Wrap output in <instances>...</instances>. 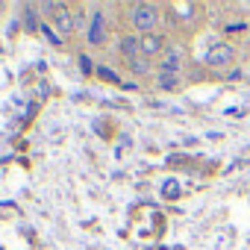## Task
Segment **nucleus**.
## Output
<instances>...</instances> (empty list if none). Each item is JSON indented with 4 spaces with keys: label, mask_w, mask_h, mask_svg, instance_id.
Returning a JSON list of instances; mask_svg holds the SVG:
<instances>
[{
    "label": "nucleus",
    "mask_w": 250,
    "mask_h": 250,
    "mask_svg": "<svg viewBox=\"0 0 250 250\" xmlns=\"http://www.w3.org/2000/svg\"><path fill=\"white\" fill-rule=\"evenodd\" d=\"M74 27L80 30V27H85V12L80 9V12H74Z\"/></svg>",
    "instance_id": "obj_12"
},
{
    "label": "nucleus",
    "mask_w": 250,
    "mask_h": 250,
    "mask_svg": "<svg viewBox=\"0 0 250 250\" xmlns=\"http://www.w3.org/2000/svg\"><path fill=\"white\" fill-rule=\"evenodd\" d=\"M97 74H100L103 80H112V83H118V74H115V71H109V68H97Z\"/></svg>",
    "instance_id": "obj_11"
},
{
    "label": "nucleus",
    "mask_w": 250,
    "mask_h": 250,
    "mask_svg": "<svg viewBox=\"0 0 250 250\" xmlns=\"http://www.w3.org/2000/svg\"><path fill=\"white\" fill-rule=\"evenodd\" d=\"M80 68H83V74H88L91 71V59L88 56H80Z\"/></svg>",
    "instance_id": "obj_13"
},
{
    "label": "nucleus",
    "mask_w": 250,
    "mask_h": 250,
    "mask_svg": "<svg viewBox=\"0 0 250 250\" xmlns=\"http://www.w3.org/2000/svg\"><path fill=\"white\" fill-rule=\"evenodd\" d=\"M53 27L62 33V36H71L77 27H74V12L65 6V3H59V9L53 12Z\"/></svg>",
    "instance_id": "obj_4"
},
{
    "label": "nucleus",
    "mask_w": 250,
    "mask_h": 250,
    "mask_svg": "<svg viewBox=\"0 0 250 250\" xmlns=\"http://www.w3.org/2000/svg\"><path fill=\"white\" fill-rule=\"evenodd\" d=\"M130 68H133L136 74H147V71H150V68H147V59H145V56H139V59H133V62H130Z\"/></svg>",
    "instance_id": "obj_9"
},
{
    "label": "nucleus",
    "mask_w": 250,
    "mask_h": 250,
    "mask_svg": "<svg viewBox=\"0 0 250 250\" xmlns=\"http://www.w3.org/2000/svg\"><path fill=\"white\" fill-rule=\"evenodd\" d=\"M85 39H88V44H94V47H100V44L106 42V15H103V12H91Z\"/></svg>",
    "instance_id": "obj_2"
},
{
    "label": "nucleus",
    "mask_w": 250,
    "mask_h": 250,
    "mask_svg": "<svg viewBox=\"0 0 250 250\" xmlns=\"http://www.w3.org/2000/svg\"><path fill=\"white\" fill-rule=\"evenodd\" d=\"M130 21L136 30H142L145 36L147 33H156V24H159V9L153 3H133L130 6Z\"/></svg>",
    "instance_id": "obj_1"
},
{
    "label": "nucleus",
    "mask_w": 250,
    "mask_h": 250,
    "mask_svg": "<svg viewBox=\"0 0 250 250\" xmlns=\"http://www.w3.org/2000/svg\"><path fill=\"white\" fill-rule=\"evenodd\" d=\"M39 30H42V33H44V36H47V42H50V44H62V39H59V36H56V33H53V30H50V27H47V24H42V27H39Z\"/></svg>",
    "instance_id": "obj_10"
},
{
    "label": "nucleus",
    "mask_w": 250,
    "mask_h": 250,
    "mask_svg": "<svg viewBox=\"0 0 250 250\" xmlns=\"http://www.w3.org/2000/svg\"><path fill=\"white\" fill-rule=\"evenodd\" d=\"M121 56L127 59V65L133 59L142 56V47H139V36H121Z\"/></svg>",
    "instance_id": "obj_7"
},
{
    "label": "nucleus",
    "mask_w": 250,
    "mask_h": 250,
    "mask_svg": "<svg viewBox=\"0 0 250 250\" xmlns=\"http://www.w3.org/2000/svg\"><path fill=\"white\" fill-rule=\"evenodd\" d=\"M139 47H142V56L150 59V56H156V53L165 50V39H162L159 33H147V36L139 39Z\"/></svg>",
    "instance_id": "obj_5"
},
{
    "label": "nucleus",
    "mask_w": 250,
    "mask_h": 250,
    "mask_svg": "<svg viewBox=\"0 0 250 250\" xmlns=\"http://www.w3.org/2000/svg\"><path fill=\"white\" fill-rule=\"evenodd\" d=\"M180 62H183V53H180V47H165V53H162V71L165 74H180Z\"/></svg>",
    "instance_id": "obj_6"
},
{
    "label": "nucleus",
    "mask_w": 250,
    "mask_h": 250,
    "mask_svg": "<svg viewBox=\"0 0 250 250\" xmlns=\"http://www.w3.org/2000/svg\"><path fill=\"white\" fill-rule=\"evenodd\" d=\"M159 85H162L165 91H174V88L180 85V74H165V71H159Z\"/></svg>",
    "instance_id": "obj_8"
},
{
    "label": "nucleus",
    "mask_w": 250,
    "mask_h": 250,
    "mask_svg": "<svg viewBox=\"0 0 250 250\" xmlns=\"http://www.w3.org/2000/svg\"><path fill=\"white\" fill-rule=\"evenodd\" d=\"M206 62L212 65V68H227V65H232L235 62V50H232V44H215L209 53H206Z\"/></svg>",
    "instance_id": "obj_3"
}]
</instances>
